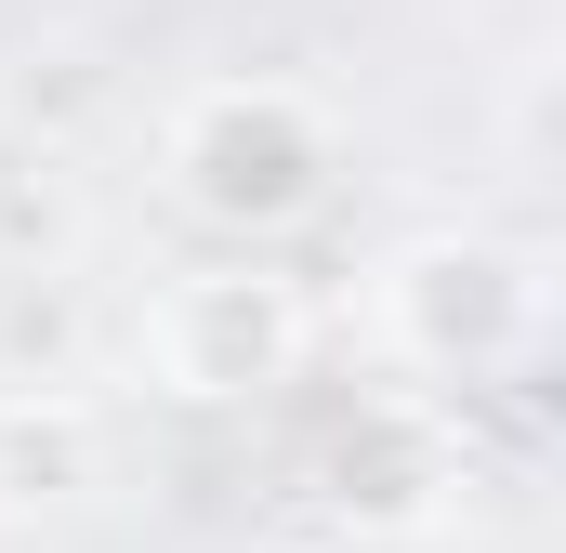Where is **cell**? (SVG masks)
Here are the masks:
<instances>
[{
	"mask_svg": "<svg viewBox=\"0 0 566 553\" xmlns=\"http://www.w3.org/2000/svg\"><path fill=\"white\" fill-rule=\"evenodd\" d=\"M80 251V185L53 158H0V264H66Z\"/></svg>",
	"mask_w": 566,
	"mask_h": 553,
	"instance_id": "cell-6",
	"label": "cell"
},
{
	"mask_svg": "<svg viewBox=\"0 0 566 553\" xmlns=\"http://www.w3.org/2000/svg\"><path fill=\"white\" fill-rule=\"evenodd\" d=\"M382 330L422 369H501L541 330V264L501 238H409L382 264Z\"/></svg>",
	"mask_w": 566,
	"mask_h": 553,
	"instance_id": "cell-3",
	"label": "cell"
},
{
	"mask_svg": "<svg viewBox=\"0 0 566 553\" xmlns=\"http://www.w3.org/2000/svg\"><path fill=\"white\" fill-rule=\"evenodd\" d=\"M316 488H329V514L356 541H422L434 514H448V488H461V448H448V421L422 396H369L356 421H329Z\"/></svg>",
	"mask_w": 566,
	"mask_h": 553,
	"instance_id": "cell-4",
	"label": "cell"
},
{
	"mask_svg": "<svg viewBox=\"0 0 566 553\" xmlns=\"http://www.w3.org/2000/svg\"><path fill=\"white\" fill-rule=\"evenodd\" d=\"M171 198L211 225V238H238V251H264L290 225H316V198H329V171H343V133H329V106L316 93H290V80H211V93H185L171 106Z\"/></svg>",
	"mask_w": 566,
	"mask_h": 553,
	"instance_id": "cell-1",
	"label": "cell"
},
{
	"mask_svg": "<svg viewBox=\"0 0 566 553\" xmlns=\"http://www.w3.org/2000/svg\"><path fill=\"white\" fill-rule=\"evenodd\" d=\"M303 343H316L303 290L264 276L251 251H238V264H211V276H171V290H158V316H145V369H158V396H185V409L277 396L290 369H303Z\"/></svg>",
	"mask_w": 566,
	"mask_h": 553,
	"instance_id": "cell-2",
	"label": "cell"
},
{
	"mask_svg": "<svg viewBox=\"0 0 566 553\" xmlns=\"http://www.w3.org/2000/svg\"><path fill=\"white\" fill-rule=\"evenodd\" d=\"M93 474H106L93 396H66V383H13V396H0V514H53V501H80Z\"/></svg>",
	"mask_w": 566,
	"mask_h": 553,
	"instance_id": "cell-5",
	"label": "cell"
},
{
	"mask_svg": "<svg viewBox=\"0 0 566 553\" xmlns=\"http://www.w3.org/2000/svg\"><path fill=\"white\" fill-rule=\"evenodd\" d=\"M290 553H329V541H290Z\"/></svg>",
	"mask_w": 566,
	"mask_h": 553,
	"instance_id": "cell-7",
	"label": "cell"
}]
</instances>
